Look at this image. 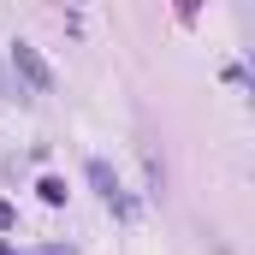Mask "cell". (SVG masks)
I'll use <instances>...</instances> for the list:
<instances>
[{
  "label": "cell",
  "instance_id": "obj_1",
  "mask_svg": "<svg viewBox=\"0 0 255 255\" xmlns=\"http://www.w3.org/2000/svg\"><path fill=\"white\" fill-rule=\"evenodd\" d=\"M12 60H18L24 71H30V83H36V89H54V71L42 65V54H36L30 42H18V48H12Z\"/></svg>",
  "mask_w": 255,
  "mask_h": 255
}]
</instances>
